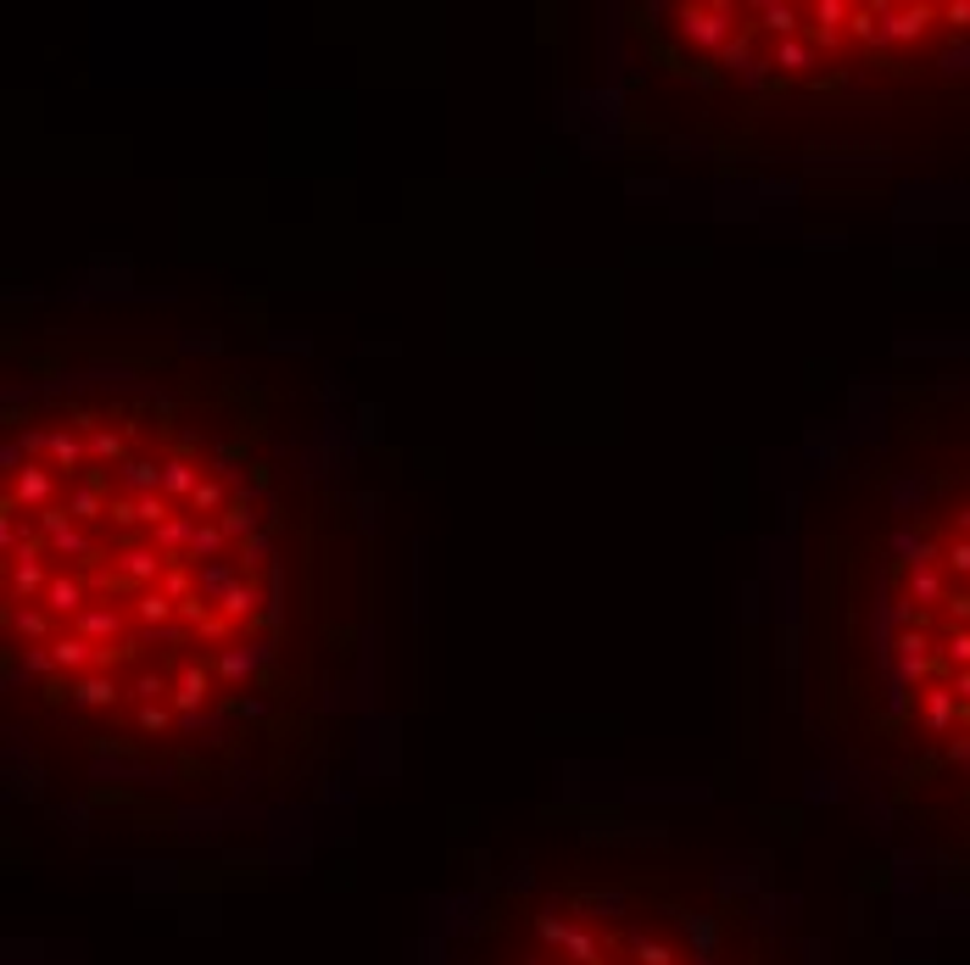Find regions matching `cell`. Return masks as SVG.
Listing matches in <instances>:
<instances>
[{"mask_svg": "<svg viewBox=\"0 0 970 965\" xmlns=\"http://www.w3.org/2000/svg\"><path fill=\"white\" fill-rule=\"evenodd\" d=\"M224 548H229V536H224V525L218 520H201V531H196V542H190V553H185V564H218L224 559Z\"/></svg>", "mask_w": 970, "mask_h": 965, "instance_id": "obj_21", "label": "cell"}, {"mask_svg": "<svg viewBox=\"0 0 970 965\" xmlns=\"http://www.w3.org/2000/svg\"><path fill=\"white\" fill-rule=\"evenodd\" d=\"M257 659H263V642H257V648H224V653H218V676L235 687V681H246V676L257 670Z\"/></svg>", "mask_w": 970, "mask_h": 965, "instance_id": "obj_27", "label": "cell"}, {"mask_svg": "<svg viewBox=\"0 0 970 965\" xmlns=\"http://www.w3.org/2000/svg\"><path fill=\"white\" fill-rule=\"evenodd\" d=\"M207 620H212V603H207V598H201V592H196V598H185V603H179V626H190V631H201V626H207Z\"/></svg>", "mask_w": 970, "mask_h": 965, "instance_id": "obj_34", "label": "cell"}, {"mask_svg": "<svg viewBox=\"0 0 970 965\" xmlns=\"http://www.w3.org/2000/svg\"><path fill=\"white\" fill-rule=\"evenodd\" d=\"M875 18H881V40L909 46V40H920L942 18V7H875Z\"/></svg>", "mask_w": 970, "mask_h": 965, "instance_id": "obj_6", "label": "cell"}, {"mask_svg": "<svg viewBox=\"0 0 970 965\" xmlns=\"http://www.w3.org/2000/svg\"><path fill=\"white\" fill-rule=\"evenodd\" d=\"M229 503H235V498L224 492V480H201V486H196V498L185 503V514H196V520H218Z\"/></svg>", "mask_w": 970, "mask_h": 965, "instance_id": "obj_23", "label": "cell"}, {"mask_svg": "<svg viewBox=\"0 0 970 965\" xmlns=\"http://www.w3.org/2000/svg\"><path fill=\"white\" fill-rule=\"evenodd\" d=\"M168 564H174V559H168V553H157V548H123V553H118V575H123V581H135L140 592H146V587H162Z\"/></svg>", "mask_w": 970, "mask_h": 965, "instance_id": "obj_9", "label": "cell"}, {"mask_svg": "<svg viewBox=\"0 0 970 965\" xmlns=\"http://www.w3.org/2000/svg\"><path fill=\"white\" fill-rule=\"evenodd\" d=\"M174 514H179V509H174V503H168L162 492H151V498H140V525H151V531H157V525H168Z\"/></svg>", "mask_w": 970, "mask_h": 965, "instance_id": "obj_32", "label": "cell"}, {"mask_svg": "<svg viewBox=\"0 0 970 965\" xmlns=\"http://www.w3.org/2000/svg\"><path fill=\"white\" fill-rule=\"evenodd\" d=\"M748 29L775 35V40H798V35H803V7H792V0H764Z\"/></svg>", "mask_w": 970, "mask_h": 965, "instance_id": "obj_12", "label": "cell"}, {"mask_svg": "<svg viewBox=\"0 0 970 965\" xmlns=\"http://www.w3.org/2000/svg\"><path fill=\"white\" fill-rule=\"evenodd\" d=\"M46 463H51L57 474H73V469H85V463H90V441H85L79 430H57V435H51Z\"/></svg>", "mask_w": 970, "mask_h": 965, "instance_id": "obj_16", "label": "cell"}, {"mask_svg": "<svg viewBox=\"0 0 970 965\" xmlns=\"http://www.w3.org/2000/svg\"><path fill=\"white\" fill-rule=\"evenodd\" d=\"M118 474H123L129 498H151V492H162V463H157V457H123Z\"/></svg>", "mask_w": 970, "mask_h": 965, "instance_id": "obj_19", "label": "cell"}, {"mask_svg": "<svg viewBox=\"0 0 970 965\" xmlns=\"http://www.w3.org/2000/svg\"><path fill=\"white\" fill-rule=\"evenodd\" d=\"M720 57H725V68H736V73H748V68H753V57H748V40H731V46H725Z\"/></svg>", "mask_w": 970, "mask_h": 965, "instance_id": "obj_39", "label": "cell"}, {"mask_svg": "<svg viewBox=\"0 0 970 965\" xmlns=\"http://www.w3.org/2000/svg\"><path fill=\"white\" fill-rule=\"evenodd\" d=\"M207 687H212V676H207L201 664H185V670H179V681H174V698H168V703H174L185 720H196V709L207 703Z\"/></svg>", "mask_w": 970, "mask_h": 965, "instance_id": "obj_15", "label": "cell"}, {"mask_svg": "<svg viewBox=\"0 0 970 965\" xmlns=\"http://www.w3.org/2000/svg\"><path fill=\"white\" fill-rule=\"evenodd\" d=\"M218 525H224V536L229 542H251L257 536V514H251V498H235L224 514H218Z\"/></svg>", "mask_w": 970, "mask_h": 965, "instance_id": "obj_24", "label": "cell"}, {"mask_svg": "<svg viewBox=\"0 0 970 965\" xmlns=\"http://www.w3.org/2000/svg\"><path fill=\"white\" fill-rule=\"evenodd\" d=\"M46 514V509H57V469L46 463V457H34V463H23L18 474H7V503H0V514Z\"/></svg>", "mask_w": 970, "mask_h": 965, "instance_id": "obj_3", "label": "cell"}, {"mask_svg": "<svg viewBox=\"0 0 970 965\" xmlns=\"http://www.w3.org/2000/svg\"><path fill=\"white\" fill-rule=\"evenodd\" d=\"M129 698H140V703H162V698H174V687H168V681H162L157 670H140V676H135V692H129Z\"/></svg>", "mask_w": 970, "mask_h": 965, "instance_id": "obj_31", "label": "cell"}, {"mask_svg": "<svg viewBox=\"0 0 970 965\" xmlns=\"http://www.w3.org/2000/svg\"><path fill=\"white\" fill-rule=\"evenodd\" d=\"M920 709H926V726H931V731H948V726L959 720V703H953L948 687H926V703H920Z\"/></svg>", "mask_w": 970, "mask_h": 965, "instance_id": "obj_28", "label": "cell"}, {"mask_svg": "<svg viewBox=\"0 0 970 965\" xmlns=\"http://www.w3.org/2000/svg\"><path fill=\"white\" fill-rule=\"evenodd\" d=\"M34 531L46 536V548H51V559H73V564H85V570H96L101 564V548L90 542V531L85 525H73V514L57 503V509H46V514H34Z\"/></svg>", "mask_w": 970, "mask_h": 965, "instance_id": "obj_1", "label": "cell"}, {"mask_svg": "<svg viewBox=\"0 0 970 965\" xmlns=\"http://www.w3.org/2000/svg\"><path fill=\"white\" fill-rule=\"evenodd\" d=\"M240 581H246V570H240L235 559H218V564H201V570H196V592H201L212 609H218V603H224V598H229Z\"/></svg>", "mask_w": 970, "mask_h": 965, "instance_id": "obj_13", "label": "cell"}, {"mask_svg": "<svg viewBox=\"0 0 970 965\" xmlns=\"http://www.w3.org/2000/svg\"><path fill=\"white\" fill-rule=\"evenodd\" d=\"M62 509H68V514H73V525H85V531H90V525H101V520H107V509H112L107 474H101V469H90V474L79 480V486H68V492H62Z\"/></svg>", "mask_w": 970, "mask_h": 965, "instance_id": "obj_5", "label": "cell"}, {"mask_svg": "<svg viewBox=\"0 0 970 965\" xmlns=\"http://www.w3.org/2000/svg\"><path fill=\"white\" fill-rule=\"evenodd\" d=\"M123 626H129V620H123L118 609H107V603H90V609L73 620V631H79L85 642H96V648H118V642H129Z\"/></svg>", "mask_w": 970, "mask_h": 965, "instance_id": "obj_10", "label": "cell"}, {"mask_svg": "<svg viewBox=\"0 0 970 965\" xmlns=\"http://www.w3.org/2000/svg\"><path fill=\"white\" fill-rule=\"evenodd\" d=\"M848 35H853V40H881V18H875V7H853Z\"/></svg>", "mask_w": 970, "mask_h": 965, "instance_id": "obj_33", "label": "cell"}, {"mask_svg": "<svg viewBox=\"0 0 970 965\" xmlns=\"http://www.w3.org/2000/svg\"><path fill=\"white\" fill-rule=\"evenodd\" d=\"M46 559H51V548H46L40 531L7 559V598H12V603H40V598H46V587H51V575H57V570H46Z\"/></svg>", "mask_w": 970, "mask_h": 965, "instance_id": "obj_2", "label": "cell"}, {"mask_svg": "<svg viewBox=\"0 0 970 965\" xmlns=\"http://www.w3.org/2000/svg\"><path fill=\"white\" fill-rule=\"evenodd\" d=\"M85 441H90V457H96V463H112V469L123 463V435H118V430H90Z\"/></svg>", "mask_w": 970, "mask_h": 965, "instance_id": "obj_29", "label": "cell"}, {"mask_svg": "<svg viewBox=\"0 0 970 965\" xmlns=\"http://www.w3.org/2000/svg\"><path fill=\"white\" fill-rule=\"evenodd\" d=\"M196 531H201V520H196V514H174L168 525H157V531H151V548H157V553H168V559H185V553H190V542H196Z\"/></svg>", "mask_w": 970, "mask_h": 965, "instance_id": "obj_14", "label": "cell"}, {"mask_svg": "<svg viewBox=\"0 0 970 965\" xmlns=\"http://www.w3.org/2000/svg\"><path fill=\"white\" fill-rule=\"evenodd\" d=\"M196 486H201V474H196L190 457H168V463H162V498H168V503H190Z\"/></svg>", "mask_w": 970, "mask_h": 965, "instance_id": "obj_20", "label": "cell"}, {"mask_svg": "<svg viewBox=\"0 0 970 965\" xmlns=\"http://www.w3.org/2000/svg\"><path fill=\"white\" fill-rule=\"evenodd\" d=\"M51 653H57V670H62V676H90V670L101 664V648L85 642L73 626H62V637L51 642Z\"/></svg>", "mask_w": 970, "mask_h": 965, "instance_id": "obj_11", "label": "cell"}, {"mask_svg": "<svg viewBox=\"0 0 970 965\" xmlns=\"http://www.w3.org/2000/svg\"><path fill=\"white\" fill-rule=\"evenodd\" d=\"M157 592H168L174 603H185V598H196V575L185 570V559H174V564H168V575H162V587H157Z\"/></svg>", "mask_w": 970, "mask_h": 965, "instance_id": "obj_30", "label": "cell"}, {"mask_svg": "<svg viewBox=\"0 0 970 965\" xmlns=\"http://www.w3.org/2000/svg\"><path fill=\"white\" fill-rule=\"evenodd\" d=\"M23 670H29V676H62L51 648H23Z\"/></svg>", "mask_w": 970, "mask_h": 965, "instance_id": "obj_36", "label": "cell"}, {"mask_svg": "<svg viewBox=\"0 0 970 965\" xmlns=\"http://www.w3.org/2000/svg\"><path fill=\"white\" fill-rule=\"evenodd\" d=\"M681 35L697 46V51H725L736 40V12L725 0H709V7H681Z\"/></svg>", "mask_w": 970, "mask_h": 965, "instance_id": "obj_4", "label": "cell"}, {"mask_svg": "<svg viewBox=\"0 0 970 965\" xmlns=\"http://www.w3.org/2000/svg\"><path fill=\"white\" fill-rule=\"evenodd\" d=\"M29 536H34V531H23V525H18V514H0V548H7V559H12V553H18Z\"/></svg>", "mask_w": 970, "mask_h": 965, "instance_id": "obj_35", "label": "cell"}, {"mask_svg": "<svg viewBox=\"0 0 970 965\" xmlns=\"http://www.w3.org/2000/svg\"><path fill=\"white\" fill-rule=\"evenodd\" d=\"M942 18H948L953 29H970V0H953V7H942Z\"/></svg>", "mask_w": 970, "mask_h": 965, "instance_id": "obj_41", "label": "cell"}, {"mask_svg": "<svg viewBox=\"0 0 970 965\" xmlns=\"http://www.w3.org/2000/svg\"><path fill=\"white\" fill-rule=\"evenodd\" d=\"M263 559H268V536H263V531H257V536H251V542H240V559H235V564H240V570H246V575H251V570H257V564H263Z\"/></svg>", "mask_w": 970, "mask_h": 965, "instance_id": "obj_37", "label": "cell"}, {"mask_svg": "<svg viewBox=\"0 0 970 965\" xmlns=\"http://www.w3.org/2000/svg\"><path fill=\"white\" fill-rule=\"evenodd\" d=\"M814 57H820V46L798 35V40H775V51H770L764 62H770L775 73H809V68H814Z\"/></svg>", "mask_w": 970, "mask_h": 965, "instance_id": "obj_18", "label": "cell"}, {"mask_svg": "<svg viewBox=\"0 0 970 965\" xmlns=\"http://www.w3.org/2000/svg\"><path fill=\"white\" fill-rule=\"evenodd\" d=\"M257 609H263V587H257L251 575H246V581H240V587H235V592L218 603V614H224V620H251Z\"/></svg>", "mask_w": 970, "mask_h": 965, "instance_id": "obj_26", "label": "cell"}, {"mask_svg": "<svg viewBox=\"0 0 970 965\" xmlns=\"http://www.w3.org/2000/svg\"><path fill=\"white\" fill-rule=\"evenodd\" d=\"M942 592H948V581H942V570L937 564H926V570H909V609L914 603H942Z\"/></svg>", "mask_w": 970, "mask_h": 965, "instance_id": "obj_25", "label": "cell"}, {"mask_svg": "<svg viewBox=\"0 0 970 965\" xmlns=\"http://www.w3.org/2000/svg\"><path fill=\"white\" fill-rule=\"evenodd\" d=\"M135 620H140V626H168V620H179V603H174L168 592L146 587V592L135 598Z\"/></svg>", "mask_w": 970, "mask_h": 965, "instance_id": "obj_22", "label": "cell"}, {"mask_svg": "<svg viewBox=\"0 0 970 965\" xmlns=\"http://www.w3.org/2000/svg\"><path fill=\"white\" fill-rule=\"evenodd\" d=\"M140 731H168V709L162 703H140Z\"/></svg>", "mask_w": 970, "mask_h": 965, "instance_id": "obj_40", "label": "cell"}, {"mask_svg": "<svg viewBox=\"0 0 970 965\" xmlns=\"http://www.w3.org/2000/svg\"><path fill=\"white\" fill-rule=\"evenodd\" d=\"M107 520H112V525H140V498H112Z\"/></svg>", "mask_w": 970, "mask_h": 965, "instance_id": "obj_38", "label": "cell"}, {"mask_svg": "<svg viewBox=\"0 0 970 965\" xmlns=\"http://www.w3.org/2000/svg\"><path fill=\"white\" fill-rule=\"evenodd\" d=\"M118 698H123V687H118V676H107V670H90V676L73 681V703H85V709H112Z\"/></svg>", "mask_w": 970, "mask_h": 965, "instance_id": "obj_17", "label": "cell"}, {"mask_svg": "<svg viewBox=\"0 0 970 965\" xmlns=\"http://www.w3.org/2000/svg\"><path fill=\"white\" fill-rule=\"evenodd\" d=\"M40 603H46V609H51L57 620H79V614L90 609V581H85V575H68V570H57Z\"/></svg>", "mask_w": 970, "mask_h": 965, "instance_id": "obj_8", "label": "cell"}, {"mask_svg": "<svg viewBox=\"0 0 970 965\" xmlns=\"http://www.w3.org/2000/svg\"><path fill=\"white\" fill-rule=\"evenodd\" d=\"M7 631H12L18 642H29V648H51V642L62 637V631H57V614H51L46 603H23V609L12 603V609H7Z\"/></svg>", "mask_w": 970, "mask_h": 965, "instance_id": "obj_7", "label": "cell"}]
</instances>
